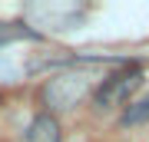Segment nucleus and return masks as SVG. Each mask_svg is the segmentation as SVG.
<instances>
[{
  "instance_id": "1",
  "label": "nucleus",
  "mask_w": 149,
  "mask_h": 142,
  "mask_svg": "<svg viewBox=\"0 0 149 142\" xmlns=\"http://www.w3.org/2000/svg\"><path fill=\"white\" fill-rule=\"evenodd\" d=\"M136 86H139V69H123V73L103 79L100 96H96L100 109H116V106H126L129 93H133Z\"/></svg>"
},
{
  "instance_id": "2",
  "label": "nucleus",
  "mask_w": 149,
  "mask_h": 142,
  "mask_svg": "<svg viewBox=\"0 0 149 142\" xmlns=\"http://www.w3.org/2000/svg\"><path fill=\"white\" fill-rule=\"evenodd\" d=\"M86 93V83L83 76H56L47 83V89H43V103L50 106V109H70V106H76V99Z\"/></svg>"
},
{
  "instance_id": "3",
  "label": "nucleus",
  "mask_w": 149,
  "mask_h": 142,
  "mask_svg": "<svg viewBox=\"0 0 149 142\" xmlns=\"http://www.w3.org/2000/svg\"><path fill=\"white\" fill-rule=\"evenodd\" d=\"M27 142H63V132H60L56 116L40 112V116L30 122V129H27Z\"/></svg>"
},
{
  "instance_id": "4",
  "label": "nucleus",
  "mask_w": 149,
  "mask_h": 142,
  "mask_svg": "<svg viewBox=\"0 0 149 142\" xmlns=\"http://www.w3.org/2000/svg\"><path fill=\"white\" fill-rule=\"evenodd\" d=\"M139 106H143V109H129V112H126V122H143V119L149 116V99L139 103Z\"/></svg>"
}]
</instances>
